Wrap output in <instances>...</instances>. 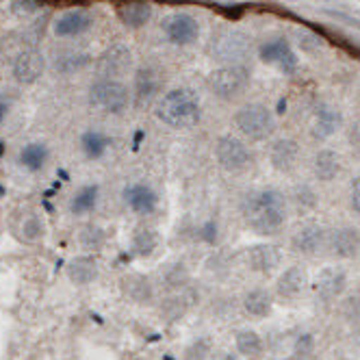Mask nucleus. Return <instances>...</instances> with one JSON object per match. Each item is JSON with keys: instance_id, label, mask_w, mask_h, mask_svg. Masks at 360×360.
<instances>
[{"instance_id": "obj_1", "label": "nucleus", "mask_w": 360, "mask_h": 360, "mask_svg": "<svg viewBox=\"0 0 360 360\" xmlns=\"http://www.w3.org/2000/svg\"><path fill=\"white\" fill-rule=\"evenodd\" d=\"M239 211L252 233L271 237L278 235L287 221V200L278 189L271 187L254 189L241 198Z\"/></svg>"}, {"instance_id": "obj_2", "label": "nucleus", "mask_w": 360, "mask_h": 360, "mask_svg": "<svg viewBox=\"0 0 360 360\" xmlns=\"http://www.w3.org/2000/svg\"><path fill=\"white\" fill-rule=\"evenodd\" d=\"M157 117L172 128H191L202 117L200 98L193 89L180 87L163 94L157 105Z\"/></svg>"}, {"instance_id": "obj_3", "label": "nucleus", "mask_w": 360, "mask_h": 360, "mask_svg": "<svg viewBox=\"0 0 360 360\" xmlns=\"http://www.w3.org/2000/svg\"><path fill=\"white\" fill-rule=\"evenodd\" d=\"M235 126L243 137L252 141H267L276 133V117L265 105L252 102L235 113Z\"/></svg>"}, {"instance_id": "obj_4", "label": "nucleus", "mask_w": 360, "mask_h": 360, "mask_svg": "<svg viewBox=\"0 0 360 360\" xmlns=\"http://www.w3.org/2000/svg\"><path fill=\"white\" fill-rule=\"evenodd\" d=\"M211 89L221 100L239 98L250 85V70L241 63H228L211 74Z\"/></svg>"}, {"instance_id": "obj_5", "label": "nucleus", "mask_w": 360, "mask_h": 360, "mask_svg": "<svg viewBox=\"0 0 360 360\" xmlns=\"http://www.w3.org/2000/svg\"><path fill=\"white\" fill-rule=\"evenodd\" d=\"M215 157L224 172L228 174H241L252 167L254 157L252 150L233 135H221L215 143Z\"/></svg>"}, {"instance_id": "obj_6", "label": "nucleus", "mask_w": 360, "mask_h": 360, "mask_svg": "<svg viewBox=\"0 0 360 360\" xmlns=\"http://www.w3.org/2000/svg\"><path fill=\"white\" fill-rule=\"evenodd\" d=\"M89 100L94 107L107 113H122L128 107V102H131V96H128V89L122 81L98 79L89 87Z\"/></svg>"}, {"instance_id": "obj_7", "label": "nucleus", "mask_w": 360, "mask_h": 360, "mask_svg": "<svg viewBox=\"0 0 360 360\" xmlns=\"http://www.w3.org/2000/svg\"><path fill=\"white\" fill-rule=\"evenodd\" d=\"M213 53L219 61L237 63L250 53V37L237 29L221 31L213 41Z\"/></svg>"}, {"instance_id": "obj_8", "label": "nucleus", "mask_w": 360, "mask_h": 360, "mask_svg": "<svg viewBox=\"0 0 360 360\" xmlns=\"http://www.w3.org/2000/svg\"><path fill=\"white\" fill-rule=\"evenodd\" d=\"M163 33H165V37L172 44H176V46H187V44H191V41L198 39V35H200V24H198V20L191 13L176 11V13H169L163 20Z\"/></svg>"}, {"instance_id": "obj_9", "label": "nucleus", "mask_w": 360, "mask_h": 360, "mask_svg": "<svg viewBox=\"0 0 360 360\" xmlns=\"http://www.w3.org/2000/svg\"><path fill=\"white\" fill-rule=\"evenodd\" d=\"M124 204L137 215H150L159 207V195L146 183H131L122 191Z\"/></svg>"}, {"instance_id": "obj_10", "label": "nucleus", "mask_w": 360, "mask_h": 360, "mask_svg": "<svg viewBox=\"0 0 360 360\" xmlns=\"http://www.w3.org/2000/svg\"><path fill=\"white\" fill-rule=\"evenodd\" d=\"M315 295L321 302H334L337 297H341L347 289V274L341 267H326L323 271H319V276L315 278Z\"/></svg>"}, {"instance_id": "obj_11", "label": "nucleus", "mask_w": 360, "mask_h": 360, "mask_svg": "<svg viewBox=\"0 0 360 360\" xmlns=\"http://www.w3.org/2000/svg\"><path fill=\"white\" fill-rule=\"evenodd\" d=\"M163 87V74L154 65H141L135 74V102L137 107H148Z\"/></svg>"}, {"instance_id": "obj_12", "label": "nucleus", "mask_w": 360, "mask_h": 360, "mask_svg": "<svg viewBox=\"0 0 360 360\" xmlns=\"http://www.w3.org/2000/svg\"><path fill=\"white\" fill-rule=\"evenodd\" d=\"M330 252L339 259H354L360 250V230L352 226H343L339 230H332L326 239Z\"/></svg>"}, {"instance_id": "obj_13", "label": "nucleus", "mask_w": 360, "mask_h": 360, "mask_svg": "<svg viewBox=\"0 0 360 360\" xmlns=\"http://www.w3.org/2000/svg\"><path fill=\"white\" fill-rule=\"evenodd\" d=\"M326 239L328 233L319 224H304L293 233L291 248L297 254H317L321 248H326Z\"/></svg>"}, {"instance_id": "obj_14", "label": "nucleus", "mask_w": 360, "mask_h": 360, "mask_svg": "<svg viewBox=\"0 0 360 360\" xmlns=\"http://www.w3.org/2000/svg\"><path fill=\"white\" fill-rule=\"evenodd\" d=\"M261 59L265 63L278 65L285 74H293L297 70V55L285 39H274L261 46Z\"/></svg>"}, {"instance_id": "obj_15", "label": "nucleus", "mask_w": 360, "mask_h": 360, "mask_svg": "<svg viewBox=\"0 0 360 360\" xmlns=\"http://www.w3.org/2000/svg\"><path fill=\"white\" fill-rule=\"evenodd\" d=\"M131 63H133L131 50H128L124 44H115L100 57L98 70L102 74V79H113V76L124 74L128 68H131Z\"/></svg>"}, {"instance_id": "obj_16", "label": "nucleus", "mask_w": 360, "mask_h": 360, "mask_svg": "<svg viewBox=\"0 0 360 360\" xmlns=\"http://www.w3.org/2000/svg\"><path fill=\"white\" fill-rule=\"evenodd\" d=\"M280 261H282V254L276 245L259 243V245H252L248 250V265L256 274L276 271V267H280Z\"/></svg>"}, {"instance_id": "obj_17", "label": "nucleus", "mask_w": 360, "mask_h": 360, "mask_svg": "<svg viewBox=\"0 0 360 360\" xmlns=\"http://www.w3.org/2000/svg\"><path fill=\"white\" fill-rule=\"evenodd\" d=\"M297 159H300V146L293 139H276L269 148V161L274 169L282 174L295 169Z\"/></svg>"}, {"instance_id": "obj_18", "label": "nucleus", "mask_w": 360, "mask_h": 360, "mask_svg": "<svg viewBox=\"0 0 360 360\" xmlns=\"http://www.w3.org/2000/svg\"><path fill=\"white\" fill-rule=\"evenodd\" d=\"M44 72V57L37 50H24L13 61V76L20 83H35Z\"/></svg>"}, {"instance_id": "obj_19", "label": "nucleus", "mask_w": 360, "mask_h": 360, "mask_svg": "<svg viewBox=\"0 0 360 360\" xmlns=\"http://www.w3.org/2000/svg\"><path fill=\"white\" fill-rule=\"evenodd\" d=\"M91 27V15L85 9H70L55 22V33L59 37H74L81 35Z\"/></svg>"}, {"instance_id": "obj_20", "label": "nucleus", "mask_w": 360, "mask_h": 360, "mask_svg": "<svg viewBox=\"0 0 360 360\" xmlns=\"http://www.w3.org/2000/svg\"><path fill=\"white\" fill-rule=\"evenodd\" d=\"M308 285V274L304 267L295 265V267H289L285 274H280L278 282H276V291L280 297L285 300H295L302 295V291L306 289Z\"/></svg>"}, {"instance_id": "obj_21", "label": "nucleus", "mask_w": 360, "mask_h": 360, "mask_svg": "<svg viewBox=\"0 0 360 360\" xmlns=\"http://www.w3.org/2000/svg\"><path fill=\"white\" fill-rule=\"evenodd\" d=\"M117 18L131 29H141L152 18V5L146 0H126L117 5Z\"/></svg>"}, {"instance_id": "obj_22", "label": "nucleus", "mask_w": 360, "mask_h": 360, "mask_svg": "<svg viewBox=\"0 0 360 360\" xmlns=\"http://www.w3.org/2000/svg\"><path fill=\"white\" fill-rule=\"evenodd\" d=\"M68 278L74 282V285L85 287L91 285V282L98 278V261L94 256H76L68 263Z\"/></svg>"}, {"instance_id": "obj_23", "label": "nucleus", "mask_w": 360, "mask_h": 360, "mask_svg": "<svg viewBox=\"0 0 360 360\" xmlns=\"http://www.w3.org/2000/svg\"><path fill=\"white\" fill-rule=\"evenodd\" d=\"M313 172L323 183H330L341 174V159L334 150H319L313 161Z\"/></svg>"}, {"instance_id": "obj_24", "label": "nucleus", "mask_w": 360, "mask_h": 360, "mask_svg": "<svg viewBox=\"0 0 360 360\" xmlns=\"http://www.w3.org/2000/svg\"><path fill=\"white\" fill-rule=\"evenodd\" d=\"M271 306H274V300H271V293L267 289H252L243 295L245 313L256 317V319L267 317L271 313Z\"/></svg>"}, {"instance_id": "obj_25", "label": "nucleus", "mask_w": 360, "mask_h": 360, "mask_svg": "<svg viewBox=\"0 0 360 360\" xmlns=\"http://www.w3.org/2000/svg\"><path fill=\"white\" fill-rule=\"evenodd\" d=\"M341 126V113L332 107H319L315 113V124H313V135L317 139H328L334 135Z\"/></svg>"}, {"instance_id": "obj_26", "label": "nucleus", "mask_w": 360, "mask_h": 360, "mask_svg": "<svg viewBox=\"0 0 360 360\" xmlns=\"http://www.w3.org/2000/svg\"><path fill=\"white\" fill-rule=\"evenodd\" d=\"M98 200H100V187L98 185H85L70 200V211H72V215H87V213L96 211Z\"/></svg>"}, {"instance_id": "obj_27", "label": "nucleus", "mask_w": 360, "mask_h": 360, "mask_svg": "<svg viewBox=\"0 0 360 360\" xmlns=\"http://www.w3.org/2000/svg\"><path fill=\"white\" fill-rule=\"evenodd\" d=\"M124 289H126L128 297H131L133 302H137V304H150L152 297H154V289L150 285V280L146 276H139V274L128 276L124 280Z\"/></svg>"}, {"instance_id": "obj_28", "label": "nucleus", "mask_w": 360, "mask_h": 360, "mask_svg": "<svg viewBox=\"0 0 360 360\" xmlns=\"http://www.w3.org/2000/svg\"><path fill=\"white\" fill-rule=\"evenodd\" d=\"M48 157H50V152H48L46 143H29L20 152V165L27 167L29 172H39V169H44Z\"/></svg>"}, {"instance_id": "obj_29", "label": "nucleus", "mask_w": 360, "mask_h": 360, "mask_svg": "<svg viewBox=\"0 0 360 360\" xmlns=\"http://www.w3.org/2000/svg\"><path fill=\"white\" fill-rule=\"evenodd\" d=\"M159 248V235L152 228H137V233L133 235L131 250L135 256H150L154 250Z\"/></svg>"}, {"instance_id": "obj_30", "label": "nucleus", "mask_w": 360, "mask_h": 360, "mask_svg": "<svg viewBox=\"0 0 360 360\" xmlns=\"http://www.w3.org/2000/svg\"><path fill=\"white\" fill-rule=\"evenodd\" d=\"M235 343H237V352L243 356L256 358L263 354V339L259 337V332H254V330H239Z\"/></svg>"}, {"instance_id": "obj_31", "label": "nucleus", "mask_w": 360, "mask_h": 360, "mask_svg": "<svg viewBox=\"0 0 360 360\" xmlns=\"http://www.w3.org/2000/svg\"><path fill=\"white\" fill-rule=\"evenodd\" d=\"M81 148L89 159H100L109 148V139L105 133H100V131H87L81 137Z\"/></svg>"}, {"instance_id": "obj_32", "label": "nucleus", "mask_w": 360, "mask_h": 360, "mask_svg": "<svg viewBox=\"0 0 360 360\" xmlns=\"http://www.w3.org/2000/svg\"><path fill=\"white\" fill-rule=\"evenodd\" d=\"M189 280H191L189 269H187L183 263H174V265H169V267L165 269V274H163V285H165V289H169V291H183V289L189 285Z\"/></svg>"}, {"instance_id": "obj_33", "label": "nucleus", "mask_w": 360, "mask_h": 360, "mask_svg": "<svg viewBox=\"0 0 360 360\" xmlns=\"http://www.w3.org/2000/svg\"><path fill=\"white\" fill-rule=\"evenodd\" d=\"M20 233H22V239L27 241V243H35L44 237V221L39 215H29L27 219L22 221V228H20Z\"/></svg>"}, {"instance_id": "obj_34", "label": "nucleus", "mask_w": 360, "mask_h": 360, "mask_svg": "<svg viewBox=\"0 0 360 360\" xmlns=\"http://www.w3.org/2000/svg\"><path fill=\"white\" fill-rule=\"evenodd\" d=\"M213 352V345L207 337H200L195 341H191L185 349V360H209Z\"/></svg>"}, {"instance_id": "obj_35", "label": "nucleus", "mask_w": 360, "mask_h": 360, "mask_svg": "<svg viewBox=\"0 0 360 360\" xmlns=\"http://www.w3.org/2000/svg\"><path fill=\"white\" fill-rule=\"evenodd\" d=\"M185 311H187V297L180 293V291L176 295H172L169 300L163 302V313L169 317V321L180 319V317L185 315Z\"/></svg>"}, {"instance_id": "obj_36", "label": "nucleus", "mask_w": 360, "mask_h": 360, "mask_svg": "<svg viewBox=\"0 0 360 360\" xmlns=\"http://www.w3.org/2000/svg\"><path fill=\"white\" fill-rule=\"evenodd\" d=\"M81 243L85 250H98L102 243H105V230L98 226H87L81 233Z\"/></svg>"}, {"instance_id": "obj_37", "label": "nucleus", "mask_w": 360, "mask_h": 360, "mask_svg": "<svg viewBox=\"0 0 360 360\" xmlns=\"http://www.w3.org/2000/svg\"><path fill=\"white\" fill-rule=\"evenodd\" d=\"M87 63H89L87 55H63V57L57 59V70L63 72V74H70L74 70H81Z\"/></svg>"}, {"instance_id": "obj_38", "label": "nucleus", "mask_w": 360, "mask_h": 360, "mask_svg": "<svg viewBox=\"0 0 360 360\" xmlns=\"http://www.w3.org/2000/svg\"><path fill=\"white\" fill-rule=\"evenodd\" d=\"M293 202L297 204L300 209H313L317 204V195L308 185H300V187L293 189Z\"/></svg>"}, {"instance_id": "obj_39", "label": "nucleus", "mask_w": 360, "mask_h": 360, "mask_svg": "<svg viewBox=\"0 0 360 360\" xmlns=\"http://www.w3.org/2000/svg\"><path fill=\"white\" fill-rule=\"evenodd\" d=\"M315 349V339L311 334H300L297 341H295V354L297 356H311Z\"/></svg>"}, {"instance_id": "obj_40", "label": "nucleus", "mask_w": 360, "mask_h": 360, "mask_svg": "<svg viewBox=\"0 0 360 360\" xmlns=\"http://www.w3.org/2000/svg\"><path fill=\"white\" fill-rule=\"evenodd\" d=\"M200 237L204 239V241H209V243H213L215 239H217V226H215V221H207L202 228H200Z\"/></svg>"}, {"instance_id": "obj_41", "label": "nucleus", "mask_w": 360, "mask_h": 360, "mask_svg": "<svg viewBox=\"0 0 360 360\" xmlns=\"http://www.w3.org/2000/svg\"><path fill=\"white\" fill-rule=\"evenodd\" d=\"M13 7L20 13H31L39 7V0H13Z\"/></svg>"}, {"instance_id": "obj_42", "label": "nucleus", "mask_w": 360, "mask_h": 360, "mask_svg": "<svg viewBox=\"0 0 360 360\" xmlns=\"http://www.w3.org/2000/svg\"><path fill=\"white\" fill-rule=\"evenodd\" d=\"M352 207L360 215V174L354 178V183H352Z\"/></svg>"}, {"instance_id": "obj_43", "label": "nucleus", "mask_w": 360, "mask_h": 360, "mask_svg": "<svg viewBox=\"0 0 360 360\" xmlns=\"http://www.w3.org/2000/svg\"><path fill=\"white\" fill-rule=\"evenodd\" d=\"M349 141L356 150H360V122L352 126V131H349Z\"/></svg>"}, {"instance_id": "obj_44", "label": "nucleus", "mask_w": 360, "mask_h": 360, "mask_svg": "<svg viewBox=\"0 0 360 360\" xmlns=\"http://www.w3.org/2000/svg\"><path fill=\"white\" fill-rule=\"evenodd\" d=\"M9 113V102L3 98V96H0V122H3L5 120V115Z\"/></svg>"}, {"instance_id": "obj_45", "label": "nucleus", "mask_w": 360, "mask_h": 360, "mask_svg": "<svg viewBox=\"0 0 360 360\" xmlns=\"http://www.w3.org/2000/svg\"><path fill=\"white\" fill-rule=\"evenodd\" d=\"M217 360H243L239 354H233V352H224Z\"/></svg>"}, {"instance_id": "obj_46", "label": "nucleus", "mask_w": 360, "mask_h": 360, "mask_svg": "<svg viewBox=\"0 0 360 360\" xmlns=\"http://www.w3.org/2000/svg\"><path fill=\"white\" fill-rule=\"evenodd\" d=\"M287 360H293V358H287Z\"/></svg>"}]
</instances>
